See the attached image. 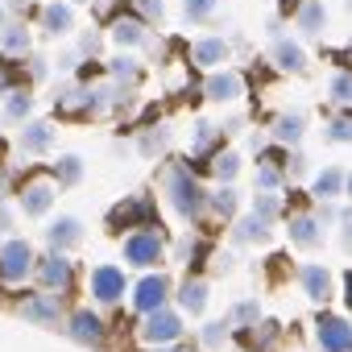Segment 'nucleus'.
I'll use <instances>...</instances> for the list:
<instances>
[{
    "label": "nucleus",
    "instance_id": "obj_18",
    "mask_svg": "<svg viewBox=\"0 0 352 352\" xmlns=\"http://www.w3.org/2000/svg\"><path fill=\"white\" fill-rule=\"evenodd\" d=\"M224 63H228V38H224V34H204V38L191 42V67L216 71V67H224Z\"/></svg>",
    "mask_w": 352,
    "mask_h": 352
},
{
    "label": "nucleus",
    "instance_id": "obj_53",
    "mask_svg": "<svg viewBox=\"0 0 352 352\" xmlns=\"http://www.w3.org/2000/svg\"><path fill=\"white\" fill-rule=\"evenodd\" d=\"M228 352H241V348H228Z\"/></svg>",
    "mask_w": 352,
    "mask_h": 352
},
{
    "label": "nucleus",
    "instance_id": "obj_14",
    "mask_svg": "<svg viewBox=\"0 0 352 352\" xmlns=\"http://www.w3.org/2000/svg\"><path fill=\"white\" fill-rule=\"evenodd\" d=\"M67 336L75 340V344H104V336H108V323L96 315V307H79V311H71L67 315Z\"/></svg>",
    "mask_w": 352,
    "mask_h": 352
},
{
    "label": "nucleus",
    "instance_id": "obj_19",
    "mask_svg": "<svg viewBox=\"0 0 352 352\" xmlns=\"http://www.w3.org/2000/svg\"><path fill=\"white\" fill-rule=\"evenodd\" d=\"M83 220L79 216H58V220H50V228H46V245H50V253H71V249H79L83 245Z\"/></svg>",
    "mask_w": 352,
    "mask_h": 352
},
{
    "label": "nucleus",
    "instance_id": "obj_41",
    "mask_svg": "<svg viewBox=\"0 0 352 352\" xmlns=\"http://www.w3.org/2000/svg\"><path fill=\"white\" fill-rule=\"evenodd\" d=\"M253 216H257V220H265V224H274V220L282 216V199H278V195L257 191V199H253Z\"/></svg>",
    "mask_w": 352,
    "mask_h": 352
},
{
    "label": "nucleus",
    "instance_id": "obj_9",
    "mask_svg": "<svg viewBox=\"0 0 352 352\" xmlns=\"http://www.w3.org/2000/svg\"><path fill=\"white\" fill-rule=\"evenodd\" d=\"M204 100L208 104H241L245 100V75L232 67H216L204 79Z\"/></svg>",
    "mask_w": 352,
    "mask_h": 352
},
{
    "label": "nucleus",
    "instance_id": "obj_2",
    "mask_svg": "<svg viewBox=\"0 0 352 352\" xmlns=\"http://www.w3.org/2000/svg\"><path fill=\"white\" fill-rule=\"evenodd\" d=\"M166 245H170V241H166V228L153 220V224L133 228V232L124 236L120 253H124V265H133V270H153V265H162Z\"/></svg>",
    "mask_w": 352,
    "mask_h": 352
},
{
    "label": "nucleus",
    "instance_id": "obj_23",
    "mask_svg": "<svg viewBox=\"0 0 352 352\" xmlns=\"http://www.w3.org/2000/svg\"><path fill=\"white\" fill-rule=\"evenodd\" d=\"M311 195L331 204V199H344L348 195V166H323L315 174V183H311Z\"/></svg>",
    "mask_w": 352,
    "mask_h": 352
},
{
    "label": "nucleus",
    "instance_id": "obj_3",
    "mask_svg": "<svg viewBox=\"0 0 352 352\" xmlns=\"http://www.w3.org/2000/svg\"><path fill=\"white\" fill-rule=\"evenodd\" d=\"M187 336V319L174 311V307H162V311H149L141 315L137 323V340L145 348H170V344H179Z\"/></svg>",
    "mask_w": 352,
    "mask_h": 352
},
{
    "label": "nucleus",
    "instance_id": "obj_33",
    "mask_svg": "<svg viewBox=\"0 0 352 352\" xmlns=\"http://www.w3.org/2000/svg\"><path fill=\"white\" fill-rule=\"evenodd\" d=\"M220 137H224V133H220L212 120H195V124H191V153H195V157H208V153H216Z\"/></svg>",
    "mask_w": 352,
    "mask_h": 352
},
{
    "label": "nucleus",
    "instance_id": "obj_29",
    "mask_svg": "<svg viewBox=\"0 0 352 352\" xmlns=\"http://www.w3.org/2000/svg\"><path fill=\"white\" fill-rule=\"evenodd\" d=\"M83 157L79 153H63L58 162H54V170H50V179H54V187L58 191H71V187H79L83 183Z\"/></svg>",
    "mask_w": 352,
    "mask_h": 352
},
{
    "label": "nucleus",
    "instance_id": "obj_50",
    "mask_svg": "<svg viewBox=\"0 0 352 352\" xmlns=\"http://www.w3.org/2000/svg\"><path fill=\"white\" fill-rule=\"evenodd\" d=\"M149 352H187V348H179V344H170V348H149Z\"/></svg>",
    "mask_w": 352,
    "mask_h": 352
},
{
    "label": "nucleus",
    "instance_id": "obj_10",
    "mask_svg": "<svg viewBox=\"0 0 352 352\" xmlns=\"http://www.w3.org/2000/svg\"><path fill=\"white\" fill-rule=\"evenodd\" d=\"M208 294H212V286H208V278H183L179 286H174V311H179L183 319H199L204 311H208Z\"/></svg>",
    "mask_w": 352,
    "mask_h": 352
},
{
    "label": "nucleus",
    "instance_id": "obj_32",
    "mask_svg": "<svg viewBox=\"0 0 352 352\" xmlns=\"http://www.w3.org/2000/svg\"><path fill=\"white\" fill-rule=\"evenodd\" d=\"M204 212H212L216 220H236L241 195H236L232 187H216V191H208V208H204Z\"/></svg>",
    "mask_w": 352,
    "mask_h": 352
},
{
    "label": "nucleus",
    "instance_id": "obj_46",
    "mask_svg": "<svg viewBox=\"0 0 352 352\" xmlns=\"http://www.w3.org/2000/svg\"><path fill=\"white\" fill-rule=\"evenodd\" d=\"M75 54H79V58H91V54H100V34H96V38H83V42L75 46Z\"/></svg>",
    "mask_w": 352,
    "mask_h": 352
},
{
    "label": "nucleus",
    "instance_id": "obj_15",
    "mask_svg": "<svg viewBox=\"0 0 352 352\" xmlns=\"http://www.w3.org/2000/svg\"><path fill=\"white\" fill-rule=\"evenodd\" d=\"M38 30H42V38H50V42L71 38V34H75V9L67 5V0H46V5H42V17H38Z\"/></svg>",
    "mask_w": 352,
    "mask_h": 352
},
{
    "label": "nucleus",
    "instance_id": "obj_45",
    "mask_svg": "<svg viewBox=\"0 0 352 352\" xmlns=\"http://www.w3.org/2000/svg\"><path fill=\"white\" fill-rule=\"evenodd\" d=\"M30 75H34V79H50V63H46L42 54H30Z\"/></svg>",
    "mask_w": 352,
    "mask_h": 352
},
{
    "label": "nucleus",
    "instance_id": "obj_17",
    "mask_svg": "<svg viewBox=\"0 0 352 352\" xmlns=\"http://www.w3.org/2000/svg\"><path fill=\"white\" fill-rule=\"evenodd\" d=\"M108 38H112V46H120V50H141V46L149 42V25H145L141 17H133V13H120V17H112Z\"/></svg>",
    "mask_w": 352,
    "mask_h": 352
},
{
    "label": "nucleus",
    "instance_id": "obj_36",
    "mask_svg": "<svg viewBox=\"0 0 352 352\" xmlns=\"http://www.w3.org/2000/svg\"><path fill=\"white\" fill-rule=\"evenodd\" d=\"M282 183H286V170H282V162H278V157H261V166H257V191L274 195Z\"/></svg>",
    "mask_w": 352,
    "mask_h": 352
},
{
    "label": "nucleus",
    "instance_id": "obj_52",
    "mask_svg": "<svg viewBox=\"0 0 352 352\" xmlns=\"http://www.w3.org/2000/svg\"><path fill=\"white\" fill-rule=\"evenodd\" d=\"M67 5H71V9H75V5H87V0H67Z\"/></svg>",
    "mask_w": 352,
    "mask_h": 352
},
{
    "label": "nucleus",
    "instance_id": "obj_26",
    "mask_svg": "<svg viewBox=\"0 0 352 352\" xmlns=\"http://www.w3.org/2000/svg\"><path fill=\"white\" fill-rule=\"evenodd\" d=\"M290 241H294V249H319L323 245V224L315 220V212H298L290 220Z\"/></svg>",
    "mask_w": 352,
    "mask_h": 352
},
{
    "label": "nucleus",
    "instance_id": "obj_51",
    "mask_svg": "<svg viewBox=\"0 0 352 352\" xmlns=\"http://www.w3.org/2000/svg\"><path fill=\"white\" fill-rule=\"evenodd\" d=\"M5 21H9V9H5V5H0V25H5Z\"/></svg>",
    "mask_w": 352,
    "mask_h": 352
},
{
    "label": "nucleus",
    "instance_id": "obj_16",
    "mask_svg": "<svg viewBox=\"0 0 352 352\" xmlns=\"http://www.w3.org/2000/svg\"><path fill=\"white\" fill-rule=\"evenodd\" d=\"M315 340H319V348L323 352H352V327H348V319L344 315H319V323H315Z\"/></svg>",
    "mask_w": 352,
    "mask_h": 352
},
{
    "label": "nucleus",
    "instance_id": "obj_12",
    "mask_svg": "<svg viewBox=\"0 0 352 352\" xmlns=\"http://www.w3.org/2000/svg\"><path fill=\"white\" fill-rule=\"evenodd\" d=\"M108 224L120 228V232H133V228H141V224H153V199H149V195L120 199V204L108 212Z\"/></svg>",
    "mask_w": 352,
    "mask_h": 352
},
{
    "label": "nucleus",
    "instance_id": "obj_20",
    "mask_svg": "<svg viewBox=\"0 0 352 352\" xmlns=\"http://www.w3.org/2000/svg\"><path fill=\"white\" fill-rule=\"evenodd\" d=\"M54 141H58V133H54V124L50 120H25L21 124V133H17V145L30 153V157H42V153H50L54 149Z\"/></svg>",
    "mask_w": 352,
    "mask_h": 352
},
{
    "label": "nucleus",
    "instance_id": "obj_37",
    "mask_svg": "<svg viewBox=\"0 0 352 352\" xmlns=\"http://www.w3.org/2000/svg\"><path fill=\"white\" fill-rule=\"evenodd\" d=\"M166 145H170V129H166V124H153V129H145V133L137 137L141 157H162V153H166Z\"/></svg>",
    "mask_w": 352,
    "mask_h": 352
},
{
    "label": "nucleus",
    "instance_id": "obj_25",
    "mask_svg": "<svg viewBox=\"0 0 352 352\" xmlns=\"http://www.w3.org/2000/svg\"><path fill=\"white\" fill-rule=\"evenodd\" d=\"M0 50L13 54V58H30L34 54V34L25 21H5L0 25Z\"/></svg>",
    "mask_w": 352,
    "mask_h": 352
},
{
    "label": "nucleus",
    "instance_id": "obj_49",
    "mask_svg": "<svg viewBox=\"0 0 352 352\" xmlns=\"http://www.w3.org/2000/svg\"><path fill=\"white\" fill-rule=\"evenodd\" d=\"M0 5H5V9H9V13H21V9H25V5H30V0H0Z\"/></svg>",
    "mask_w": 352,
    "mask_h": 352
},
{
    "label": "nucleus",
    "instance_id": "obj_30",
    "mask_svg": "<svg viewBox=\"0 0 352 352\" xmlns=\"http://www.w3.org/2000/svg\"><path fill=\"white\" fill-rule=\"evenodd\" d=\"M270 228H274V224H265V220H257V216L249 212V216H241V220L232 224V245H265V241H270Z\"/></svg>",
    "mask_w": 352,
    "mask_h": 352
},
{
    "label": "nucleus",
    "instance_id": "obj_13",
    "mask_svg": "<svg viewBox=\"0 0 352 352\" xmlns=\"http://www.w3.org/2000/svg\"><path fill=\"white\" fill-rule=\"evenodd\" d=\"M298 286H302V294L311 298V302H327L331 298V290H336V274H331V265H323V261H307V265H298Z\"/></svg>",
    "mask_w": 352,
    "mask_h": 352
},
{
    "label": "nucleus",
    "instance_id": "obj_7",
    "mask_svg": "<svg viewBox=\"0 0 352 352\" xmlns=\"http://www.w3.org/2000/svg\"><path fill=\"white\" fill-rule=\"evenodd\" d=\"M34 278L46 294H67L71 282H75V265H71L67 253H46V257L34 261Z\"/></svg>",
    "mask_w": 352,
    "mask_h": 352
},
{
    "label": "nucleus",
    "instance_id": "obj_1",
    "mask_svg": "<svg viewBox=\"0 0 352 352\" xmlns=\"http://www.w3.org/2000/svg\"><path fill=\"white\" fill-rule=\"evenodd\" d=\"M162 195H166L170 212L183 216L187 224H195V220L204 216V208H208V191H204V183L195 179L191 166H166V170H162Z\"/></svg>",
    "mask_w": 352,
    "mask_h": 352
},
{
    "label": "nucleus",
    "instance_id": "obj_35",
    "mask_svg": "<svg viewBox=\"0 0 352 352\" xmlns=\"http://www.w3.org/2000/svg\"><path fill=\"white\" fill-rule=\"evenodd\" d=\"M228 327H257L261 323V302L257 298H241V302H232V311H228V319H224Z\"/></svg>",
    "mask_w": 352,
    "mask_h": 352
},
{
    "label": "nucleus",
    "instance_id": "obj_44",
    "mask_svg": "<svg viewBox=\"0 0 352 352\" xmlns=\"http://www.w3.org/2000/svg\"><path fill=\"white\" fill-rule=\"evenodd\" d=\"M13 228H17V208H13L9 199H0V232H5V236H9Z\"/></svg>",
    "mask_w": 352,
    "mask_h": 352
},
{
    "label": "nucleus",
    "instance_id": "obj_4",
    "mask_svg": "<svg viewBox=\"0 0 352 352\" xmlns=\"http://www.w3.org/2000/svg\"><path fill=\"white\" fill-rule=\"evenodd\" d=\"M129 307L137 311V315H149V311H162V307H170V294H174V278L166 274V270H145L129 290Z\"/></svg>",
    "mask_w": 352,
    "mask_h": 352
},
{
    "label": "nucleus",
    "instance_id": "obj_5",
    "mask_svg": "<svg viewBox=\"0 0 352 352\" xmlns=\"http://www.w3.org/2000/svg\"><path fill=\"white\" fill-rule=\"evenodd\" d=\"M54 199H58V187H54V179L46 170H34L30 179L17 187V216H25V220H42V216H50L54 212Z\"/></svg>",
    "mask_w": 352,
    "mask_h": 352
},
{
    "label": "nucleus",
    "instance_id": "obj_40",
    "mask_svg": "<svg viewBox=\"0 0 352 352\" xmlns=\"http://www.w3.org/2000/svg\"><path fill=\"white\" fill-rule=\"evenodd\" d=\"M141 75V63L133 58V54H116L112 63H108V79L112 83H124V79H137Z\"/></svg>",
    "mask_w": 352,
    "mask_h": 352
},
{
    "label": "nucleus",
    "instance_id": "obj_38",
    "mask_svg": "<svg viewBox=\"0 0 352 352\" xmlns=\"http://www.w3.org/2000/svg\"><path fill=\"white\" fill-rule=\"evenodd\" d=\"M232 340V327L224 323V319H216V323H204L199 327V344L204 348H216V352H224V344Z\"/></svg>",
    "mask_w": 352,
    "mask_h": 352
},
{
    "label": "nucleus",
    "instance_id": "obj_8",
    "mask_svg": "<svg viewBox=\"0 0 352 352\" xmlns=\"http://www.w3.org/2000/svg\"><path fill=\"white\" fill-rule=\"evenodd\" d=\"M87 290H91V298H96L100 307H116V302L124 298V290H129V274H124L120 265H91Z\"/></svg>",
    "mask_w": 352,
    "mask_h": 352
},
{
    "label": "nucleus",
    "instance_id": "obj_43",
    "mask_svg": "<svg viewBox=\"0 0 352 352\" xmlns=\"http://www.w3.org/2000/svg\"><path fill=\"white\" fill-rule=\"evenodd\" d=\"M133 17H141L145 25L149 21H162L166 17V0H133Z\"/></svg>",
    "mask_w": 352,
    "mask_h": 352
},
{
    "label": "nucleus",
    "instance_id": "obj_42",
    "mask_svg": "<svg viewBox=\"0 0 352 352\" xmlns=\"http://www.w3.org/2000/svg\"><path fill=\"white\" fill-rule=\"evenodd\" d=\"M323 137H327L331 145H348V137H352V124H348V112H336V116L327 120V129H323Z\"/></svg>",
    "mask_w": 352,
    "mask_h": 352
},
{
    "label": "nucleus",
    "instance_id": "obj_22",
    "mask_svg": "<svg viewBox=\"0 0 352 352\" xmlns=\"http://www.w3.org/2000/svg\"><path fill=\"white\" fill-rule=\"evenodd\" d=\"M270 63H274L278 71H286V75H302V71L311 67L302 42H294V38H274V46H270Z\"/></svg>",
    "mask_w": 352,
    "mask_h": 352
},
{
    "label": "nucleus",
    "instance_id": "obj_48",
    "mask_svg": "<svg viewBox=\"0 0 352 352\" xmlns=\"http://www.w3.org/2000/svg\"><path fill=\"white\" fill-rule=\"evenodd\" d=\"M265 34H270V38H282V17H270V21H265Z\"/></svg>",
    "mask_w": 352,
    "mask_h": 352
},
{
    "label": "nucleus",
    "instance_id": "obj_39",
    "mask_svg": "<svg viewBox=\"0 0 352 352\" xmlns=\"http://www.w3.org/2000/svg\"><path fill=\"white\" fill-rule=\"evenodd\" d=\"M216 13H220V0H183V17H187V21H195V25L212 21Z\"/></svg>",
    "mask_w": 352,
    "mask_h": 352
},
{
    "label": "nucleus",
    "instance_id": "obj_21",
    "mask_svg": "<svg viewBox=\"0 0 352 352\" xmlns=\"http://www.w3.org/2000/svg\"><path fill=\"white\" fill-rule=\"evenodd\" d=\"M290 17H294V30L302 38H323L327 34V5L323 0H298Z\"/></svg>",
    "mask_w": 352,
    "mask_h": 352
},
{
    "label": "nucleus",
    "instance_id": "obj_34",
    "mask_svg": "<svg viewBox=\"0 0 352 352\" xmlns=\"http://www.w3.org/2000/svg\"><path fill=\"white\" fill-rule=\"evenodd\" d=\"M327 100H331L340 112H348V104H352V75H348V67H336V71H331V79H327Z\"/></svg>",
    "mask_w": 352,
    "mask_h": 352
},
{
    "label": "nucleus",
    "instance_id": "obj_24",
    "mask_svg": "<svg viewBox=\"0 0 352 352\" xmlns=\"http://www.w3.org/2000/svg\"><path fill=\"white\" fill-rule=\"evenodd\" d=\"M34 116V91L30 87H13L0 96V120L5 124H25Z\"/></svg>",
    "mask_w": 352,
    "mask_h": 352
},
{
    "label": "nucleus",
    "instance_id": "obj_31",
    "mask_svg": "<svg viewBox=\"0 0 352 352\" xmlns=\"http://www.w3.org/2000/svg\"><path fill=\"white\" fill-rule=\"evenodd\" d=\"M83 100H87V83H63L54 96V112L58 116H83Z\"/></svg>",
    "mask_w": 352,
    "mask_h": 352
},
{
    "label": "nucleus",
    "instance_id": "obj_11",
    "mask_svg": "<svg viewBox=\"0 0 352 352\" xmlns=\"http://www.w3.org/2000/svg\"><path fill=\"white\" fill-rule=\"evenodd\" d=\"M17 315L38 323V327H58L63 323V294H46V290L42 294H25L17 302Z\"/></svg>",
    "mask_w": 352,
    "mask_h": 352
},
{
    "label": "nucleus",
    "instance_id": "obj_47",
    "mask_svg": "<svg viewBox=\"0 0 352 352\" xmlns=\"http://www.w3.org/2000/svg\"><path fill=\"white\" fill-rule=\"evenodd\" d=\"M5 91H13V75H9V67H0V96Z\"/></svg>",
    "mask_w": 352,
    "mask_h": 352
},
{
    "label": "nucleus",
    "instance_id": "obj_27",
    "mask_svg": "<svg viewBox=\"0 0 352 352\" xmlns=\"http://www.w3.org/2000/svg\"><path fill=\"white\" fill-rule=\"evenodd\" d=\"M270 133H274L278 145L298 149V145H302V133H307V116H298V112H282V116L270 124Z\"/></svg>",
    "mask_w": 352,
    "mask_h": 352
},
{
    "label": "nucleus",
    "instance_id": "obj_28",
    "mask_svg": "<svg viewBox=\"0 0 352 352\" xmlns=\"http://www.w3.org/2000/svg\"><path fill=\"white\" fill-rule=\"evenodd\" d=\"M208 174H212L220 187H232V179L241 174V153H236V149H216V153H208Z\"/></svg>",
    "mask_w": 352,
    "mask_h": 352
},
{
    "label": "nucleus",
    "instance_id": "obj_6",
    "mask_svg": "<svg viewBox=\"0 0 352 352\" xmlns=\"http://www.w3.org/2000/svg\"><path fill=\"white\" fill-rule=\"evenodd\" d=\"M34 261H38V249L25 236H5L0 241V282L5 286L30 282L34 278Z\"/></svg>",
    "mask_w": 352,
    "mask_h": 352
}]
</instances>
